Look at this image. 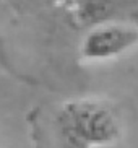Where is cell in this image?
Here are the masks:
<instances>
[{
    "label": "cell",
    "instance_id": "cell-1",
    "mask_svg": "<svg viewBox=\"0 0 138 148\" xmlns=\"http://www.w3.org/2000/svg\"><path fill=\"white\" fill-rule=\"evenodd\" d=\"M57 130L64 148H99L120 137V122L111 106L101 101L78 99L62 106Z\"/></svg>",
    "mask_w": 138,
    "mask_h": 148
},
{
    "label": "cell",
    "instance_id": "cell-2",
    "mask_svg": "<svg viewBox=\"0 0 138 148\" xmlns=\"http://www.w3.org/2000/svg\"><path fill=\"white\" fill-rule=\"evenodd\" d=\"M137 44V26L125 23H102L85 36L80 51L86 60H107L125 54Z\"/></svg>",
    "mask_w": 138,
    "mask_h": 148
}]
</instances>
